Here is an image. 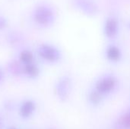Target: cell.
Wrapping results in <instances>:
<instances>
[{
	"label": "cell",
	"instance_id": "cell-1",
	"mask_svg": "<svg viewBox=\"0 0 130 129\" xmlns=\"http://www.w3.org/2000/svg\"><path fill=\"white\" fill-rule=\"evenodd\" d=\"M118 87L117 78L110 74L101 77L95 83L94 89L103 97L112 94Z\"/></svg>",
	"mask_w": 130,
	"mask_h": 129
},
{
	"label": "cell",
	"instance_id": "cell-2",
	"mask_svg": "<svg viewBox=\"0 0 130 129\" xmlns=\"http://www.w3.org/2000/svg\"><path fill=\"white\" fill-rule=\"evenodd\" d=\"M40 56L51 62H56L60 59L61 55L59 50L51 46H43L40 49Z\"/></svg>",
	"mask_w": 130,
	"mask_h": 129
},
{
	"label": "cell",
	"instance_id": "cell-3",
	"mask_svg": "<svg viewBox=\"0 0 130 129\" xmlns=\"http://www.w3.org/2000/svg\"><path fill=\"white\" fill-rule=\"evenodd\" d=\"M119 30V24L117 20L113 17H109L107 18L104 23V34L107 38L113 39L117 35Z\"/></svg>",
	"mask_w": 130,
	"mask_h": 129
},
{
	"label": "cell",
	"instance_id": "cell-4",
	"mask_svg": "<svg viewBox=\"0 0 130 129\" xmlns=\"http://www.w3.org/2000/svg\"><path fill=\"white\" fill-rule=\"evenodd\" d=\"M107 59L113 63L119 62L122 59V52L120 49L116 45H110L107 47L105 51Z\"/></svg>",
	"mask_w": 130,
	"mask_h": 129
},
{
	"label": "cell",
	"instance_id": "cell-5",
	"mask_svg": "<svg viewBox=\"0 0 130 129\" xmlns=\"http://www.w3.org/2000/svg\"><path fill=\"white\" fill-rule=\"evenodd\" d=\"M103 96L100 94L95 89L91 90L88 94V101L92 106H98L102 101Z\"/></svg>",
	"mask_w": 130,
	"mask_h": 129
},
{
	"label": "cell",
	"instance_id": "cell-6",
	"mask_svg": "<svg viewBox=\"0 0 130 129\" xmlns=\"http://www.w3.org/2000/svg\"><path fill=\"white\" fill-rule=\"evenodd\" d=\"M34 104L31 101H27L24 103L21 109V113L23 117H28L34 111Z\"/></svg>",
	"mask_w": 130,
	"mask_h": 129
},
{
	"label": "cell",
	"instance_id": "cell-7",
	"mask_svg": "<svg viewBox=\"0 0 130 129\" xmlns=\"http://www.w3.org/2000/svg\"><path fill=\"white\" fill-rule=\"evenodd\" d=\"M81 8L86 11L88 14H93L96 11V8L94 6V4L89 0H83L81 4Z\"/></svg>",
	"mask_w": 130,
	"mask_h": 129
},
{
	"label": "cell",
	"instance_id": "cell-8",
	"mask_svg": "<svg viewBox=\"0 0 130 129\" xmlns=\"http://www.w3.org/2000/svg\"><path fill=\"white\" fill-rule=\"evenodd\" d=\"M120 123L123 129H130V113H126L120 119Z\"/></svg>",
	"mask_w": 130,
	"mask_h": 129
},
{
	"label": "cell",
	"instance_id": "cell-9",
	"mask_svg": "<svg viewBox=\"0 0 130 129\" xmlns=\"http://www.w3.org/2000/svg\"><path fill=\"white\" fill-rule=\"evenodd\" d=\"M26 71L27 73L31 76V77H35L38 75V68L37 67H36L35 65H31V64H28L27 66H26Z\"/></svg>",
	"mask_w": 130,
	"mask_h": 129
},
{
	"label": "cell",
	"instance_id": "cell-10",
	"mask_svg": "<svg viewBox=\"0 0 130 129\" xmlns=\"http://www.w3.org/2000/svg\"><path fill=\"white\" fill-rule=\"evenodd\" d=\"M21 59L23 62L25 63H30L32 59H33V55L31 54L30 52L28 51H24L21 54Z\"/></svg>",
	"mask_w": 130,
	"mask_h": 129
},
{
	"label": "cell",
	"instance_id": "cell-11",
	"mask_svg": "<svg viewBox=\"0 0 130 129\" xmlns=\"http://www.w3.org/2000/svg\"><path fill=\"white\" fill-rule=\"evenodd\" d=\"M9 129H15V128H9Z\"/></svg>",
	"mask_w": 130,
	"mask_h": 129
},
{
	"label": "cell",
	"instance_id": "cell-12",
	"mask_svg": "<svg viewBox=\"0 0 130 129\" xmlns=\"http://www.w3.org/2000/svg\"><path fill=\"white\" fill-rule=\"evenodd\" d=\"M129 27H130V22H129Z\"/></svg>",
	"mask_w": 130,
	"mask_h": 129
}]
</instances>
